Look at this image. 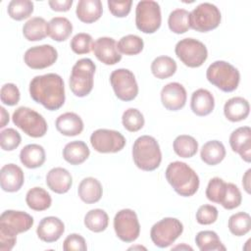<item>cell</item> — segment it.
<instances>
[{"mask_svg":"<svg viewBox=\"0 0 251 251\" xmlns=\"http://www.w3.org/2000/svg\"><path fill=\"white\" fill-rule=\"evenodd\" d=\"M29 95L33 101L49 111L60 109L66 99L63 78L54 73L34 76L29 82Z\"/></svg>","mask_w":251,"mask_h":251,"instance_id":"1","label":"cell"},{"mask_svg":"<svg viewBox=\"0 0 251 251\" xmlns=\"http://www.w3.org/2000/svg\"><path fill=\"white\" fill-rule=\"evenodd\" d=\"M33 223V218L25 212L4 211L0 216V250H12L17 242V235L30 229Z\"/></svg>","mask_w":251,"mask_h":251,"instance_id":"2","label":"cell"},{"mask_svg":"<svg viewBox=\"0 0 251 251\" xmlns=\"http://www.w3.org/2000/svg\"><path fill=\"white\" fill-rule=\"evenodd\" d=\"M165 176L173 189L180 196L190 197L199 188L200 180L198 175L184 162L175 161L170 163L166 169Z\"/></svg>","mask_w":251,"mask_h":251,"instance_id":"3","label":"cell"},{"mask_svg":"<svg viewBox=\"0 0 251 251\" xmlns=\"http://www.w3.org/2000/svg\"><path fill=\"white\" fill-rule=\"evenodd\" d=\"M132 159L142 171L156 170L162 162V152L158 141L150 135L139 136L132 145Z\"/></svg>","mask_w":251,"mask_h":251,"instance_id":"4","label":"cell"},{"mask_svg":"<svg viewBox=\"0 0 251 251\" xmlns=\"http://www.w3.org/2000/svg\"><path fill=\"white\" fill-rule=\"evenodd\" d=\"M206 77L210 83L224 92L235 90L240 81L238 70L226 61L212 63L206 71Z\"/></svg>","mask_w":251,"mask_h":251,"instance_id":"5","label":"cell"},{"mask_svg":"<svg viewBox=\"0 0 251 251\" xmlns=\"http://www.w3.org/2000/svg\"><path fill=\"white\" fill-rule=\"evenodd\" d=\"M95 70V64L88 58L79 59L74 65L69 84L72 92L75 96L84 97L91 92Z\"/></svg>","mask_w":251,"mask_h":251,"instance_id":"6","label":"cell"},{"mask_svg":"<svg viewBox=\"0 0 251 251\" xmlns=\"http://www.w3.org/2000/svg\"><path fill=\"white\" fill-rule=\"evenodd\" d=\"M14 125L21 128L26 135L38 138L45 135L48 129L45 119L36 111L28 107H19L13 113Z\"/></svg>","mask_w":251,"mask_h":251,"instance_id":"7","label":"cell"},{"mask_svg":"<svg viewBox=\"0 0 251 251\" xmlns=\"http://www.w3.org/2000/svg\"><path fill=\"white\" fill-rule=\"evenodd\" d=\"M222 16L219 8L212 3H201L189 13V25L199 32H207L217 28Z\"/></svg>","mask_w":251,"mask_h":251,"instance_id":"8","label":"cell"},{"mask_svg":"<svg viewBox=\"0 0 251 251\" xmlns=\"http://www.w3.org/2000/svg\"><path fill=\"white\" fill-rule=\"evenodd\" d=\"M162 23L161 8L156 1H139L135 8V25L143 33H154Z\"/></svg>","mask_w":251,"mask_h":251,"instance_id":"9","label":"cell"},{"mask_svg":"<svg viewBox=\"0 0 251 251\" xmlns=\"http://www.w3.org/2000/svg\"><path fill=\"white\" fill-rule=\"evenodd\" d=\"M177 58L189 68H198L204 64L208 57L205 44L194 38L179 40L175 48Z\"/></svg>","mask_w":251,"mask_h":251,"instance_id":"10","label":"cell"},{"mask_svg":"<svg viewBox=\"0 0 251 251\" xmlns=\"http://www.w3.org/2000/svg\"><path fill=\"white\" fill-rule=\"evenodd\" d=\"M183 231V225L176 218H164L153 225L150 230V237L153 243L166 248L172 245Z\"/></svg>","mask_w":251,"mask_h":251,"instance_id":"11","label":"cell"},{"mask_svg":"<svg viewBox=\"0 0 251 251\" xmlns=\"http://www.w3.org/2000/svg\"><path fill=\"white\" fill-rule=\"evenodd\" d=\"M110 82L116 96L122 101H131L138 94V85L133 73L127 69H118L110 75Z\"/></svg>","mask_w":251,"mask_h":251,"instance_id":"12","label":"cell"},{"mask_svg":"<svg viewBox=\"0 0 251 251\" xmlns=\"http://www.w3.org/2000/svg\"><path fill=\"white\" fill-rule=\"evenodd\" d=\"M114 229L124 242H133L140 233V225L136 213L131 209L119 211L114 218Z\"/></svg>","mask_w":251,"mask_h":251,"instance_id":"13","label":"cell"},{"mask_svg":"<svg viewBox=\"0 0 251 251\" xmlns=\"http://www.w3.org/2000/svg\"><path fill=\"white\" fill-rule=\"evenodd\" d=\"M90 143L99 153H117L125 147L126 138L120 131L99 128L90 135Z\"/></svg>","mask_w":251,"mask_h":251,"instance_id":"14","label":"cell"},{"mask_svg":"<svg viewBox=\"0 0 251 251\" xmlns=\"http://www.w3.org/2000/svg\"><path fill=\"white\" fill-rule=\"evenodd\" d=\"M58 58V52L50 44L33 46L27 49L24 55V61L27 67L33 70H42L52 66Z\"/></svg>","mask_w":251,"mask_h":251,"instance_id":"15","label":"cell"},{"mask_svg":"<svg viewBox=\"0 0 251 251\" xmlns=\"http://www.w3.org/2000/svg\"><path fill=\"white\" fill-rule=\"evenodd\" d=\"M92 51L95 57L105 65H115L122 60L117 42L112 37H99L93 42Z\"/></svg>","mask_w":251,"mask_h":251,"instance_id":"16","label":"cell"},{"mask_svg":"<svg viewBox=\"0 0 251 251\" xmlns=\"http://www.w3.org/2000/svg\"><path fill=\"white\" fill-rule=\"evenodd\" d=\"M186 99V90L183 85L178 82H170L161 90V101L167 110H180L184 107Z\"/></svg>","mask_w":251,"mask_h":251,"instance_id":"17","label":"cell"},{"mask_svg":"<svg viewBox=\"0 0 251 251\" xmlns=\"http://www.w3.org/2000/svg\"><path fill=\"white\" fill-rule=\"evenodd\" d=\"M229 145L247 163L251 161V128L240 126L233 130L229 136Z\"/></svg>","mask_w":251,"mask_h":251,"instance_id":"18","label":"cell"},{"mask_svg":"<svg viewBox=\"0 0 251 251\" xmlns=\"http://www.w3.org/2000/svg\"><path fill=\"white\" fill-rule=\"evenodd\" d=\"M64 231V223L59 218L53 216L43 218L36 228L38 238L47 243L57 241L63 235Z\"/></svg>","mask_w":251,"mask_h":251,"instance_id":"19","label":"cell"},{"mask_svg":"<svg viewBox=\"0 0 251 251\" xmlns=\"http://www.w3.org/2000/svg\"><path fill=\"white\" fill-rule=\"evenodd\" d=\"M25 176L23 170L15 164H6L0 171L1 188L6 192H16L24 184Z\"/></svg>","mask_w":251,"mask_h":251,"instance_id":"20","label":"cell"},{"mask_svg":"<svg viewBox=\"0 0 251 251\" xmlns=\"http://www.w3.org/2000/svg\"><path fill=\"white\" fill-rule=\"evenodd\" d=\"M46 184L53 192L64 194L72 187L73 177L68 170L61 167L53 168L46 175Z\"/></svg>","mask_w":251,"mask_h":251,"instance_id":"21","label":"cell"},{"mask_svg":"<svg viewBox=\"0 0 251 251\" xmlns=\"http://www.w3.org/2000/svg\"><path fill=\"white\" fill-rule=\"evenodd\" d=\"M215 107V99L213 94L204 88L195 90L191 95L190 108L192 112L199 116L204 117L212 113Z\"/></svg>","mask_w":251,"mask_h":251,"instance_id":"22","label":"cell"},{"mask_svg":"<svg viewBox=\"0 0 251 251\" xmlns=\"http://www.w3.org/2000/svg\"><path fill=\"white\" fill-rule=\"evenodd\" d=\"M57 130L66 136H75L83 130V122L81 118L73 112H67L60 115L55 123Z\"/></svg>","mask_w":251,"mask_h":251,"instance_id":"23","label":"cell"},{"mask_svg":"<svg viewBox=\"0 0 251 251\" xmlns=\"http://www.w3.org/2000/svg\"><path fill=\"white\" fill-rule=\"evenodd\" d=\"M250 112L249 102L240 96L228 99L224 106L225 117L233 123L245 120Z\"/></svg>","mask_w":251,"mask_h":251,"instance_id":"24","label":"cell"},{"mask_svg":"<svg viewBox=\"0 0 251 251\" xmlns=\"http://www.w3.org/2000/svg\"><path fill=\"white\" fill-rule=\"evenodd\" d=\"M103 13L100 0H80L75 9L77 19L85 24H92L100 19Z\"/></svg>","mask_w":251,"mask_h":251,"instance_id":"25","label":"cell"},{"mask_svg":"<svg viewBox=\"0 0 251 251\" xmlns=\"http://www.w3.org/2000/svg\"><path fill=\"white\" fill-rule=\"evenodd\" d=\"M77 193L81 201L86 204H93L98 202L103 194L102 184L97 178L85 177L83 178L77 188Z\"/></svg>","mask_w":251,"mask_h":251,"instance_id":"26","label":"cell"},{"mask_svg":"<svg viewBox=\"0 0 251 251\" xmlns=\"http://www.w3.org/2000/svg\"><path fill=\"white\" fill-rule=\"evenodd\" d=\"M46 159L45 150L39 144H27L20 152L21 163L27 169L41 167Z\"/></svg>","mask_w":251,"mask_h":251,"instance_id":"27","label":"cell"},{"mask_svg":"<svg viewBox=\"0 0 251 251\" xmlns=\"http://www.w3.org/2000/svg\"><path fill=\"white\" fill-rule=\"evenodd\" d=\"M90 151L85 142L75 140L67 143L63 149V157L71 165H80L88 157Z\"/></svg>","mask_w":251,"mask_h":251,"instance_id":"28","label":"cell"},{"mask_svg":"<svg viewBox=\"0 0 251 251\" xmlns=\"http://www.w3.org/2000/svg\"><path fill=\"white\" fill-rule=\"evenodd\" d=\"M200 157L201 160L209 166L218 165L226 157V148L221 141L210 140L202 146Z\"/></svg>","mask_w":251,"mask_h":251,"instance_id":"29","label":"cell"},{"mask_svg":"<svg viewBox=\"0 0 251 251\" xmlns=\"http://www.w3.org/2000/svg\"><path fill=\"white\" fill-rule=\"evenodd\" d=\"M23 34L28 41H38L48 35V23L41 17L29 19L23 26Z\"/></svg>","mask_w":251,"mask_h":251,"instance_id":"30","label":"cell"},{"mask_svg":"<svg viewBox=\"0 0 251 251\" xmlns=\"http://www.w3.org/2000/svg\"><path fill=\"white\" fill-rule=\"evenodd\" d=\"M25 202L28 208L40 212L47 210L51 206L52 198L44 188L35 186L26 192Z\"/></svg>","mask_w":251,"mask_h":251,"instance_id":"31","label":"cell"},{"mask_svg":"<svg viewBox=\"0 0 251 251\" xmlns=\"http://www.w3.org/2000/svg\"><path fill=\"white\" fill-rule=\"evenodd\" d=\"M72 32L73 25L65 17L52 18L48 23V35L55 41H65Z\"/></svg>","mask_w":251,"mask_h":251,"instance_id":"32","label":"cell"},{"mask_svg":"<svg viewBox=\"0 0 251 251\" xmlns=\"http://www.w3.org/2000/svg\"><path fill=\"white\" fill-rule=\"evenodd\" d=\"M195 243L200 251L226 250V247L222 243L218 234L213 230L199 231L195 236Z\"/></svg>","mask_w":251,"mask_h":251,"instance_id":"33","label":"cell"},{"mask_svg":"<svg viewBox=\"0 0 251 251\" xmlns=\"http://www.w3.org/2000/svg\"><path fill=\"white\" fill-rule=\"evenodd\" d=\"M176 61L169 56H159L151 64V72L154 76L160 79L168 78L176 72Z\"/></svg>","mask_w":251,"mask_h":251,"instance_id":"34","label":"cell"},{"mask_svg":"<svg viewBox=\"0 0 251 251\" xmlns=\"http://www.w3.org/2000/svg\"><path fill=\"white\" fill-rule=\"evenodd\" d=\"M175 153L181 158H191L198 151V142L196 139L187 134H181L176 137L173 143Z\"/></svg>","mask_w":251,"mask_h":251,"instance_id":"35","label":"cell"},{"mask_svg":"<svg viewBox=\"0 0 251 251\" xmlns=\"http://www.w3.org/2000/svg\"><path fill=\"white\" fill-rule=\"evenodd\" d=\"M109 217L102 209H92L84 216L85 226L93 232L104 231L108 227Z\"/></svg>","mask_w":251,"mask_h":251,"instance_id":"36","label":"cell"},{"mask_svg":"<svg viewBox=\"0 0 251 251\" xmlns=\"http://www.w3.org/2000/svg\"><path fill=\"white\" fill-rule=\"evenodd\" d=\"M228 229L235 236H243L251 229V217L248 213L238 212L228 219Z\"/></svg>","mask_w":251,"mask_h":251,"instance_id":"37","label":"cell"},{"mask_svg":"<svg viewBox=\"0 0 251 251\" xmlns=\"http://www.w3.org/2000/svg\"><path fill=\"white\" fill-rule=\"evenodd\" d=\"M169 28L176 33L181 34L186 32L189 28V12L185 9H176L171 12L168 19Z\"/></svg>","mask_w":251,"mask_h":251,"instance_id":"38","label":"cell"},{"mask_svg":"<svg viewBox=\"0 0 251 251\" xmlns=\"http://www.w3.org/2000/svg\"><path fill=\"white\" fill-rule=\"evenodd\" d=\"M121 54L132 56L139 54L144 47V42L141 37L135 34H127L123 36L117 43Z\"/></svg>","mask_w":251,"mask_h":251,"instance_id":"39","label":"cell"},{"mask_svg":"<svg viewBox=\"0 0 251 251\" xmlns=\"http://www.w3.org/2000/svg\"><path fill=\"white\" fill-rule=\"evenodd\" d=\"M7 11L13 20L22 21L33 13V3L30 0H12L8 4Z\"/></svg>","mask_w":251,"mask_h":251,"instance_id":"40","label":"cell"},{"mask_svg":"<svg viewBox=\"0 0 251 251\" xmlns=\"http://www.w3.org/2000/svg\"><path fill=\"white\" fill-rule=\"evenodd\" d=\"M122 123L126 130L135 132L143 127L145 121L142 113L139 110L135 108H128L123 113Z\"/></svg>","mask_w":251,"mask_h":251,"instance_id":"41","label":"cell"},{"mask_svg":"<svg viewBox=\"0 0 251 251\" xmlns=\"http://www.w3.org/2000/svg\"><path fill=\"white\" fill-rule=\"evenodd\" d=\"M226 192V182L224 179L216 176L209 180L206 188V196L208 200L222 204Z\"/></svg>","mask_w":251,"mask_h":251,"instance_id":"42","label":"cell"},{"mask_svg":"<svg viewBox=\"0 0 251 251\" xmlns=\"http://www.w3.org/2000/svg\"><path fill=\"white\" fill-rule=\"evenodd\" d=\"M70 45L74 53L78 55L87 54L92 50L93 40L90 34L85 32H79L72 38Z\"/></svg>","mask_w":251,"mask_h":251,"instance_id":"43","label":"cell"},{"mask_svg":"<svg viewBox=\"0 0 251 251\" xmlns=\"http://www.w3.org/2000/svg\"><path fill=\"white\" fill-rule=\"evenodd\" d=\"M21 134L14 128H6L0 132V145L5 151H13L21 144Z\"/></svg>","mask_w":251,"mask_h":251,"instance_id":"44","label":"cell"},{"mask_svg":"<svg viewBox=\"0 0 251 251\" xmlns=\"http://www.w3.org/2000/svg\"><path fill=\"white\" fill-rule=\"evenodd\" d=\"M242 201V196L239 188L231 182L226 183V192L222 202V206L226 210H232L237 208Z\"/></svg>","mask_w":251,"mask_h":251,"instance_id":"45","label":"cell"},{"mask_svg":"<svg viewBox=\"0 0 251 251\" xmlns=\"http://www.w3.org/2000/svg\"><path fill=\"white\" fill-rule=\"evenodd\" d=\"M218 215L219 212L215 206L205 204L198 208L196 212V221L200 225H211L217 221Z\"/></svg>","mask_w":251,"mask_h":251,"instance_id":"46","label":"cell"},{"mask_svg":"<svg viewBox=\"0 0 251 251\" xmlns=\"http://www.w3.org/2000/svg\"><path fill=\"white\" fill-rule=\"evenodd\" d=\"M20 90L14 83H5L0 90V98L3 104L8 106H15L20 101Z\"/></svg>","mask_w":251,"mask_h":251,"instance_id":"47","label":"cell"},{"mask_svg":"<svg viewBox=\"0 0 251 251\" xmlns=\"http://www.w3.org/2000/svg\"><path fill=\"white\" fill-rule=\"evenodd\" d=\"M63 249L65 251H85L87 249L85 239L77 233L69 234L64 242Z\"/></svg>","mask_w":251,"mask_h":251,"instance_id":"48","label":"cell"},{"mask_svg":"<svg viewBox=\"0 0 251 251\" xmlns=\"http://www.w3.org/2000/svg\"><path fill=\"white\" fill-rule=\"evenodd\" d=\"M107 4H108L109 11L113 16L117 18H125L130 12L132 1L131 0H124V1L109 0Z\"/></svg>","mask_w":251,"mask_h":251,"instance_id":"49","label":"cell"},{"mask_svg":"<svg viewBox=\"0 0 251 251\" xmlns=\"http://www.w3.org/2000/svg\"><path fill=\"white\" fill-rule=\"evenodd\" d=\"M50 8L56 12H67L73 5V0H50L48 1Z\"/></svg>","mask_w":251,"mask_h":251,"instance_id":"50","label":"cell"},{"mask_svg":"<svg viewBox=\"0 0 251 251\" xmlns=\"http://www.w3.org/2000/svg\"><path fill=\"white\" fill-rule=\"evenodd\" d=\"M250 173H251V170L248 169V170L246 171L245 175L243 176V178H242V185H243L245 191H246L248 194H250V178H251Z\"/></svg>","mask_w":251,"mask_h":251,"instance_id":"51","label":"cell"},{"mask_svg":"<svg viewBox=\"0 0 251 251\" xmlns=\"http://www.w3.org/2000/svg\"><path fill=\"white\" fill-rule=\"evenodd\" d=\"M1 112V122H0V127H4L9 123V113L5 110L4 107H0Z\"/></svg>","mask_w":251,"mask_h":251,"instance_id":"52","label":"cell"},{"mask_svg":"<svg viewBox=\"0 0 251 251\" xmlns=\"http://www.w3.org/2000/svg\"><path fill=\"white\" fill-rule=\"evenodd\" d=\"M174 249H189V250H192V248L190 246H186V245H177L176 247H174Z\"/></svg>","mask_w":251,"mask_h":251,"instance_id":"53","label":"cell"}]
</instances>
